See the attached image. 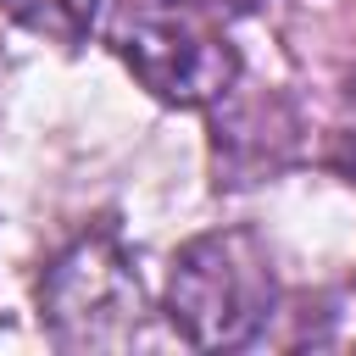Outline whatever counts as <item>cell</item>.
<instances>
[{
    "instance_id": "6da1fadb",
    "label": "cell",
    "mask_w": 356,
    "mask_h": 356,
    "mask_svg": "<svg viewBox=\"0 0 356 356\" xmlns=\"http://www.w3.org/2000/svg\"><path fill=\"white\" fill-rule=\"evenodd\" d=\"M278 278L256 234L217 228L189 239L167 273V323L200 350L245 345L273 312Z\"/></svg>"
},
{
    "instance_id": "7a4b0ae2",
    "label": "cell",
    "mask_w": 356,
    "mask_h": 356,
    "mask_svg": "<svg viewBox=\"0 0 356 356\" xmlns=\"http://www.w3.org/2000/svg\"><path fill=\"white\" fill-rule=\"evenodd\" d=\"M39 306L50 334L67 350H111L128 345L145 323V289L134 261L117 250V239L89 234L78 245H67L44 284H39Z\"/></svg>"
},
{
    "instance_id": "3957f363",
    "label": "cell",
    "mask_w": 356,
    "mask_h": 356,
    "mask_svg": "<svg viewBox=\"0 0 356 356\" xmlns=\"http://www.w3.org/2000/svg\"><path fill=\"white\" fill-rule=\"evenodd\" d=\"M117 50L134 78L167 106H217L239 83V50L228 44L222 22L172 11L161 0H145L117 28Z\"/></svg>"
},
{
    "instance_id": "277c9868",
    "label": "cell",
    "mask_w": 356,
    "mask_h": 356,
    "mask_svg": "<svg viewBox=\"0 0 356 356\" xmlns=\"http://www.w3.org/2000/svg\"><path fill=\"white\" fill-rule=\"evenodd\" d=\"M0 11L11 22H22L28 33H39V39L78 44V39H89V28L100 17V0H0Z\"/></svg>"
},
{
    "instance_id": "5b68a950",
    "label": "cell",
    "mask_w": 356,
    "mask_h": 356,
    "mask_svg": "<svg viewBox=\"0 0 356 356\" xmlns=\"http://www.w3.org/2000/svg\"><path fill=\"white\" fill-rule=\"evenodd\" d=\"M172 11H189V17H206V22H234V17H250L261 0H161Z\"/></svg>"
},
{
    "instance_id": "8992f818",
    "label": "cell",
    "mask_w": 356,
    "mask_h": 356,
    "mask_svg": "<svg viewBox=\"0 0 356 356\" xmlns=\"http://www.w3.org/2000/svg\"><path fill=\"white\" fill-rule=\"evenodd\" d=\"M350 172H356V145H350Z\"/></svg>"
}]
</instances>
